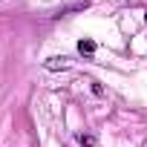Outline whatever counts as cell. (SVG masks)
<instances>
[{"instance_id": "cell-2", "label": "cell", "mask_w": 147, "mask_h": 147, "mask_svg": "<svg viewBox=\"0 0 147 147\" xmlns=\"http://www.w3.org/2000/svg\"><path fill=\"white\" fill-rule=\"evenodd\" d=\"M87 6H90V0H75V3H69V6L58 9V15H55V18H63V15H69V12H84Z\"/></svg>"}, {"instance_id": "cell-5", "label": "cell", "mask_w": 147, "mask_h": 147, "mask_svg": "<svg viewBox=\"0 0 147 147\" xmlns=\"http://www.w3.org/2000/svg\"><path fill=\"white\" fill-rule=\"evenodd\" d=\"M90 90H92V92H95V95H104V87H101V84H98V81H90Z\"/></svg>"}, {"instance_id": "cell-4", "label": "cell", "mask_w": 147, "mask_h": 147, "mask_svg": "<svg viewBox=\"0 0 147 147\" xmlns=\"http://www.w3.org/2000/svg\"><path fill=\"white\" fill-rule=\"evenodd\" d=\"M75 138H78V144H81V147H95V141H98L92 133H78Z\"/></svg>"}, {"instance_id": "cell-6", "label": "cell", "mask_w": 147, "mask_h": 147, "mask_svg": "<svg viewBox=\"0 0 147 147\" xmlns=\"http://www.w3.org/2000/svg\"><path fill=\"white\" fill-rule=\"evenodd\" d=\"M127 3H130V6H133V3H138V0H127Z\"/></svg>"}, {"instance_id": "cell-1", "label": "cell", "mask_w": 147, "mask_h": 147, "mask_svg": "<svg viewBox=\"0 0 147 147\" xmlns=\"http://www.w3.org/2000/svg\"><path fill=\"white\" fill-rule=\"evenodd\" d=\"M43 66H46L49 72H58V69H69V58H66V55H52V58H46V61H43Z\"/></svg>"}, {"instance_id": "cell-3", "label": "cell", "mask_w": 147, "mask_h": 147, "mask_svg": "<svg viewBox=\"0 0 147 147\" xmlns=\"http://www.w3.org/2000/svg\"><path fill=\"white\" fill-rule=\"evenodd\" d=\"M78 52L90 58V55L95 52V40H90V38H84V40H78Z\"/></svg>"}]
</instances>
